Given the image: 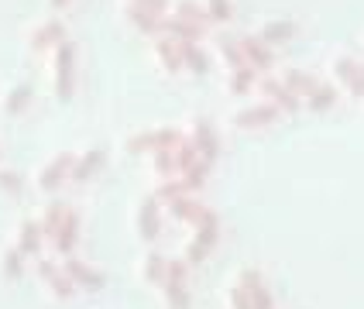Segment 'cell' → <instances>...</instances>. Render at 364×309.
<instances>
[{
    "mask_svg": "<svg viewBox=\"0 0 364 309\" xmlns=\"http://www.w3.org/2000/svg\"><path fill=\"white\" fill-rule=\"evenodd\" d=\"M258 93H262V100L272 103L279 114H292V110H299V107H303V100H299L296 93H289V90L282 86V80H275V76L258 80Z\"/></svg>",
    "mask_w": 364,
    "mask_h": 309,
    "instance_id": "obj_1",
    "label": "cell"
},
{
    "mask_svg": "<svg viewBox=\"0 0 364 309\" xmlns=\"http://www.w3.org/2000/svg\"><path fill=\"white\" fill-rule=\"evenodd\" d=\"M73 59H76V45L59 41L55 48V82H59V100L73 97Z\"/></svg>",
    "mask_w": 364,
    "mask_h": 309,
    "instance_id": "obj_2",
    "label": "cell"
},
{
    "mask_svg": "<svg viewBox=\"0 0 364 309\" xmlns=\"http://www.w3.org/2000/svg\"><path fill=\"white\" fill-rule=\"evenodd\" d=\"M237 45H241V52H244V62H247L255 72H268V69H272V48H268L258 35H241Z\"/></svg>",
    "mask_w": 364,
    "mask_h": 309,
    "instance_id": "obj_3",
    "label": "cell"
},
{
    "mask_svg": "<svg viewBox=\"0 0 364 309\" xmlns=\"http://www.w3.org/2000/svg\"><path fill=\"white\" fill-rule=\"evenodd\" d=\"M279 117V110L272 107V103H255V107H244L234 114V124L237 127H264V124H272Z\"/></svg>",
    "mask_w": 364,
    "mask_h": 309,
    "instance_id": "obj_4",
    "label": "cell"
},
{
    "mask_svg": "<svg viewBox=\"0 0 364 309\" xmlns=\"http://www.w3.org/2000/svg\"><path fill=\"white\" fill-rule=\"evenodd\" d=\"M279 80H282L285 90H289V93H296L299 100H306V97H309V93L320 86V80H316L313 72H306V69H285Z\"/></svg>",
    "mask_w": 364,
    "mask_h": 309,
    "instance_id": "obj_5",
    "label": "cell"
},
{
    "mask_svg": "<svg viewBox=\"0 0 364 309\" xmlns=\"http://www.w3.org/2000/svg\"><path fill=\"white\" fill-rule=\"evenodd\" d=\"M193 144H196V151H200L203 162H213V158H217V148H220V144H217V131H213V127H210L206 121L196 124Z\"/></svg>",
    "mask_w": 364,
    "mask_h": 309,
    "instance_id": "obj_6",
    "label": "cell"
},
{
    "mask_svg": "<svg viewBox=\"0 0 364 309\" xmlns=\"http://www.w3.org/2000/svg\"><path fill=\"white\" fill-rule=\"evenodd\" d=\"M296 35V24L292 21H268L262 31H258V38L264 41V45H279V41H289Z\"/></svg>",
    "mask_w": 364,
    "mask_h": 309,
    "instance_id": "obj_7",
    "label": "cell"
},
{
    "mask_svg": "<svg viewBox=\"0 0 364 309\" xmlns=\"http://www.w3.org/2000/svg\"><path fill=\"white\" fill-rule=\"evenodd\" d=\"M303 103L309 107V110L323 114V110H330V107L337 103V86H330V82H320V86H316V90H313V93H309Z\"/></svg>",
    "mask_w": 364,
    "mask_h": 309,
    "instance_id": "obj_8",
    "label": "cell"
},
{
    "mask_svg": "<svg viewBox=\"0 0 364 309\" xmlns=\"http://www.w3.org/2000/svg\"><path fill=\"white\" fill-rule=\"evenodd\" d=\"M179 52H182V65H186V69H193V72H206L210 59H206V52H203L196 41H179Z\"/></svg>",
    "mask_w": 364,
    "mask_h": 309,
    "instance_id": "obj_9",
    "label": "cell"
},
{
    "mask_svg": "<svg viewBox=\"0 0 364 309\" xmlns=\"http://www.w3.org/2000/svg\"><path fill=\"white\" fill-rule=\"evenodd\" d=\"M159 59L168 72H179L182 69V52H179V41L176 38H162L159 41Z\"/></svg>",
    "mask_w": 364,
    "mask_h": 309,
    "instance_id": "obj_10",
    "label": "cell"
},
{
    "mask_svg": "<svg viewBox=\"0 0 364 309\" xmlns=\"http://www.w3.org/2000/svg\"><path fill=\"white\" fill-rule=\"evenodd\" d=\"M55 41H62V24L59 21H48V24H41L38 31H35L31 45H35V48H48V45H55Z\"/></svg>",
    "mask_w": 364,
    "mask_h": 309,
    "instance_id": "obj_11",
    "label": "cell"
},
{
    "mask_svg": "<svg viewBox=\"0 0 364 309\" xmlns=\"http://www.w3.org/2000/svg\"><path fill=\"white\" fill-rule=\"evenodd\" d=\"M220 55H223V62H227L230 69H241V65H247V62H244L241 45H237V38H227V35H223V38H220Z\"/></svg>",
    "mask_w": 364,
    "mask_h": 309,
    "instance_id": "obj_12",
    "label": "cell"
},
{
    "mask_svg": "<svg viewBox=\"0 0 364 309\" xmlns=\"http://www.w3.org/2000/svg\"><path fill=\"white\" fill-rule=\"evenodd\" d=\"M255 69L251 65H241V69H230V93H247L251 82H255Z\"/></svg>",
    "mask_w": 364,
    "mask_h": 309,
    "instance_id": "obj_13",
    "label": "cell"
},
{
    "mask_svg": "<svg viewBox=\"0 0 364 309\" xmlns=\"http://www.w3.org/2000/svg\"><path fill=\"white\" fill-rule=\"evenodd\" d=\"M176 18L193 21V24H206V21H210V14L203 11L200 4H193V0H182L179 7H176Z\"/></svg>",
    "mask_w": 364,
    "mask_h": 309,
    "instance_id": "obj_14",
    "label": "cell"
},
{
    "mask_svg": "<svg viewBox=\"0 0 364 309\" xmlns=\"http://www.w3.org/2000/svg\"><path fill=\"white\" fill-rule=\"evenodd\" d=\"M28 100H31V86H28V82L18 86V90H11V93H7V114H21V110L28 107Z\"/></svg>",
    "mask_w": 364,
    "mask_h": 309,
    "instance_id": "obj_15",
    "label": "cell"
},
{
    "mask_svg": "<svg viewBox=\"0 0 364 309\" xmlns=\"http://www.w3.org/2000/svg\"><path fill=\"white\" fill-rule=\"evenodd\" d=\"M247 292V303H251V309H272V292L258 282L255 288H244Z\"/></svg>",
    "mask_w": 364,
    "mask_h": 309,
    "instance_id": "obj_16",
    "label": "cell"
},
{
    "mask_svg": "<svg viewBox=\"0 0 364 309\" xmlns=\"http://www.w3.org/2000/svg\"><path fill=\"white\" fill-rule=\"evenodd\" d=\"M103 162V155L100 151H90V155H82V162H80V168H76V175H90V172H93V168H97V165Z\"/></svg>",
    "mask_w": 364,
    "mask_h": 309,
    "instance_id": "obj_17",
    "label": "cell"
},
{
    "mask_svg": "<svg viewBox=\"0 0 364 309\" xmlns=\"http://www.w3.org/2000/svg\"><path fill=\"white\" fill-rule=\"evenodd\" d=\"M347 93H350V97H364V62L358 65V72L347 80Z\"/></svg>",
    "mask_w": 364,
    "mask_h": 309,
    "instance_id": "obj_18",
    "label": "cell"
},
{
    "mask_svg": "<svg viewBox=\"0 0 364 309\" xmlns=\"http://www.w3.org/2000/svg\"><path fill=\"white\" fill-rule=\"evenodd\" d=\"M206 14L217 21H227L230 18V4H227V0H210V11H206Z\"/></svg>",
    "mask_w": 364,
    "mask_h": 309,
    "instance_id": "obj_19",
    "label": "cell"
},
{
    "mask_svg": "<svg viewBox=\"0 0 364 309\" xmlns=\"http://www.w3.org/2000/svg\"><path fill=\"white\" fill-rule=\"evenodd\" d=\"M0 185H7V189H18V179H14V175H11V172H0Z\"/></svg>",
    "mask_w": 364,
    "mask_h": 309,
    "instance_id": "obj_20",
    "label": "cell"
},
{
    "mask_svg": "<svg viewBox=\"0 0 364 309\" xmlns=\"http://www.w3.org/2000/svg\"><path fill=\"white\" fill-rule=\"evenodd\" d=\"M52 4H55V7H62V4H69V0H52Z\"/></svg>",
    "mask_w": 364,
    "mask_h": 309,
    "instance_id": "obj_21",
    "label": "cell"
}]
</instances>
